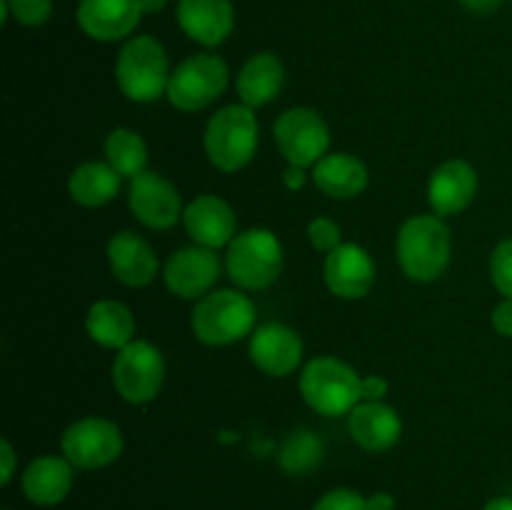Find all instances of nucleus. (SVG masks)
I'll list each match as a JSON object with an SVG mask.
<instances>
[{
	"label": "nucleus",
	"instance_id": "f257e3e1",
	"mask_svg": "<svg viewBox=\"0 0 512 510\" xmlns=\"http://www.w3.org/2000/svg\"><path fill=\"white\" fill-rule=\"evenodd\" d=\"M398 265L415 283H435L453 260V235L445 218L435 213L410 215L395 238Z\"/></svg>",
	"mask_w": 512,
	"mask_h": 510
},
{
	"label": "nucleus",
	"instance_id": "f03ea898",
	"mask_svg": "<svg viewBox=\"0 0 512 510\" xmlns=\"http://www.w3.org/2000/svg\"><path fill=\"white\" fill-rule=\"evenodd\" d=\"M190 328L203 345L225 348L253 335L258 328V308L240 288L210 290L195 300Z\"/></svg>",
	"mask_w": 512,
	"mask_h": 510
},
{
	"label": "nucleus",
	"instance_id": "7ed1b4c3",
	"mask_svg": "<svg viewBox=\"0 0 512 510\" xmlns=\"http://www.w3.org/2000/svg\"><path fill=\"white\" fill-rule=\"evenodd\" d=\"M260 125L253 108L243 103L225 105L210 115L203 148L210 165L220 173H238L258 153Z\"/></svg>",
	"mask_w": 512,
	"mask_h": 510
},
{
	"label": "nucleus",
	"instance_id": "20e7f679",
	"mask_svg": "<svg viewBox=\"0 0 512 510\" xmlns=\"http://www.w3.org/2000/svg\"><path fill=\"white\" fill-rule=\"evenodd\" d=\"M170 63L163 43L153 35H133L115 58V83L130 103H155L168 93Z\"/></svg>",
	"mask_w": 512,
	"mask_h": 510
},
{
	"label": "nucleus",
	"instance_id": "39448f33",
	"mask_svg": "<svg viewBox=\"0 0 512 510\" xmlns=\"http://www.w3.org/2000/svg\"><path fill=\"white\" fill-rule=\"evenodd\" d=\"M300 395L315 413L340 418L350 415V410L363 400V378L345 360L318 355L300 370Z\"/></svg>",
	"mask_w": 512,
	"mask_h": 510
},
{
	"label": "nucleus",
	"instance_id": "423d86ee",
	"mask_svg": "<svg viewBox=\"0 0 512 510\" xmlns=\"http://www.w3.org/2000/svg\"><path fill=\"white\" fill-rule=\"evenodd\" d=\"M225 273L240 290H265L280 278L285 250L278 235L268 228H248L225 248Z\"/></svg>",
	"mask_w": 512,
	"mask_h": 510
},
{
	"label": "nucleus",
	"instance_id": "0eeeda50",
	"mask_svg": "<svg viewBox=\"0 0 512 510\" xmlns=\"http://www.w3.org/2000/svg\"><path fill=\"white\" fill-rule=\"evenodd\" d=\"M228 85L230 68L220 55L195 53L175 65L165 98L180 113H200L213 105L228 90Z\"/></svg>",
	"mask_w": 512,
	"mask_h": 510
},
{
	"label": "nucleus",
	"instance_id": "6e6552de",
	"mask_svg": "<svg viewBox=\"0 0 512 510\" xmlns=\"http://www.w3.org/2000/svg\"><path fill=\"white\" fill-rule=\"evenodd\" d=\"M113 388L125 403L148 405L160 395L165 383V358L158 345L150 340L135 338L133 343L118 350L113 360Z\"/></svg>",
	"mask_w": 512,
	"mask_h": 510
},
{
	"label": "nucleus",
	"instance_id": "1a4fd4ad",
	"mask_svg": "<svg viewBox=\"0 0 512 510\" xmlns=\"http://www.w3.org/2000/svg\"><path fill=\"white\" fill-rule=\"evenodd\" d=\"M125 440L118 423L100 415H85L65 428L60 450L80 470L108 468L123 455Z\"/></svg>",
	"mask_w": 512,
	"mask_h": 510
},
{
	"label": "nucleus",
	"instance_id": "9d476101",
	"mask_svg": "<svg viewBox=\"0 0 512 510\" xmlns=\"http://www.w3.org/2000/svg\"><path fill=\"white\" fill-rule=\"evenodd\" d=\"M273 138L285 163L313 168L330 153V128L315 108L295 105L288 108L273 125Z\"/></svg>",
	"mask_w": 512,
	"mask_h": 510
},
{
	"label": "nucleus",
	"instance_id": "9b49d317",
	"mask_svg": "<svg viewBox=\"0 0 512 510\" xmlns=\"http://www.w3.org/2000/svg\"><path fill=\"white\" fill-rule=\"evenodd\" d=\"M128 205L135 220L150 230L175 228L185 213L178 188L155 170H145L130 180Z\"/></svg>",
	"mask_w": 512,
	"mask_h": 510
},
{
	"label": "nucleus",
	"instance_id": "f8f14e48",
	"mask_svg": "<svg viewBox=\"0 0 512 510\" xmlns=\"http://www.w3.org/2000/svg\"><path fill=\"white\" fill-rule=\"evenodd\" d=\"M220 255L218 250L203 248V245H185L170 253L163 265L165 288L180 300H200L215 290L213 285L220 278Z\"/></svg>",
	"mask_w": 512,
	"mask_h": 510
},
{
	"label": "nucleus",
	"instance_id": "ddd939ff",
	"mask_svg": "<svg viewBox=\"0 0 512 510\" xmlns=\"http://www.w3.org/2000/svg\"><path fill=\"white\" fill-rule=\"evenodd\" d=\"M248 353L260 373L270 375V378H285L300 368L305 345L298 330H293L290 325L263 323L250 335Z\"/></svg>",
	"mask_w": 512,
	"mask_h": 510
},
{
	"label": "nucleus",
	"instance_id": "4468645a",
	"mask_svg": "<svg viewBox=\"0 0 512 510\" xmlns=\"http://www.w3.org/2000/svg\"><path fill=\"white\" fill-rule=\"evenodd\" d=\"M325 288L340 300H360L375 285V260L363 245L340 243L333 253L325 255L323 265Z\"/></svg>",
	"mask_w": 512,
	"mask_h": 510
},
{
	"label": "nucleus",
	"instance_id": "2eb2a0df",
	"mask_svg": "<svg viewBox=\"0 0 512 510\" xmlns=\"http://www.w3.org/2000/svg\"><path fill=\"white\" fill-rule=\"evenodd\" d=\"M183 228L195 245L220 250L228 248L238 235V220L228 200L220 195L203 193L185 205Z\"/></svg>",
	"mask_w": 512,
	"mask_h": 510
},
{
	"label": "nucleus",
	"instance_id": "dca6fc26",
	"mask_svg": "<svg viewBox=\"0 0 512 510\" xmlns=\"http://www.w3.org/2000/svg\"><path fill=\"white\" fill-rule=\"evenodd\" d=\"M478 170L463 158H450L433 170L428 180V203L440 218L465 213L478 195Z\"/></svg>",
	"mask_w": 512,
	"mask_h": 510
},
{
	"label": "nucleus",
	"instance_id": "f3484780",
	"mask_svg": "<svg viewBox=\"0 0 512 510\" xmlns=\"http://www.w3.org/2000/svg\"><path fill=\"white\" fill-rule=\"evenodd\" d=\"M140 13L135 0H80L75 10L80 30L98 43L128 40L138 28Z\"/></svg>",
	"mask_w": 512,
	"mask_h": 510
},
{
	"label": "nucleus",
	"instance_id": "a211bd4d",
	"mask_svg": "<svg viewBox=\"0 0 512 510\" xmlns=\"http://www.w3.org/2000/svg\"><path fill=\"white\" fill-rule=\"evenodd\" d=\"M348 433L368 453H385L398 445L403 418L385 400H360L348 415Z\"/></svg>",
	"mask_w": 512,
	"mask_h": 510
},
{
	"label": "nucleus",
	"instance_id": "6ab92c4d",
	"mask_svg": "<svg viewBox=\"0 0 512 510\" xmlns=\"http://www.w3.org/2000/svg\"><path fill=\"white\" fill-rule=\"evenodd\" d=\"M108 265L113 278L125 288H145L160 270L153 245L133 230H120L108 240Z\"/></svg>",
	"mask_w": 512,
	"mask_h": 510
},
{
	"label": "nucleus",
	"instance_id": "aec40b11",
	"mask_svg": "<svg viewBox=\"0 0 512 510\" xmlns=\"http://www.w3.org/2000/svg\"><path fill=\"white\" fill-rule=\"evenodd\" d=\"M180 30L203 48H218L235 30V8L230 0H178Z\"/></svg>",
	"mask_w": 512,
	"mask_h": 510
},
{
	"label": "nucleus",
	"instance_id": "412c9836",
	"mask_svg": "<svg viewBox=\"0 0 512 510\" xmlns=\"http://www.w3.org/2000/svg\"><path fill=\"white\" fill-rule=\"evenodd\" d=\"M73 468L75 465L65 455H40L30 460L20 478L25 498L43 508L63 503L73 488Z\"/></svg>",
	"mask_w": 512,
	"mask_h": 510
},
{
	"label": "nucleus",
	"instance_id": "4be33fe9",
	"mask_svg": "<svg viewBox=\"0 0 512 510\" xmlns=\"http://www.w3.org/2000/svg\"><path fill=\"white\" fill-rule=\"evenodd\" d=\"M315 188L333 200H353L365 193L370 183L368 165L353 153H328L313 165Z\"/></svg>",
	"mask_w": 512,
	"mask_h": 510
},
{
	"label": "nucleus",
	"instance_id": "5701e85b",
	"mask_svg": "<svg viewBox=\"0 0 512 510\" xmlns=\"http://www.w3.org/2000/svg\"><path fill=\"white\" fill-rule=\"evenodd\" d=\"M285 85V65L275 53H255L240 68L235 78V90H238L240 103L258 110L263 105L273 103Z\"/></svg>",
	"mask_w": 512,
	"mask_h": 510
},
{
	"label": "nucleus",
	"instance_id": "b1692460",
	"mask_svg": "<svg viewBox=\"0 0 512 510\" xmlns=\"http://www.w3.org/2000/svg\"><path fill=\"white\" fill-rule=\"evenodd\" d=\"M135 315L125 303L113 298L95 300L85 313V333L105 350H123L135 340Z\"/></svg>",
	"mask_w": 512,
	"mask_h": 510
},
{
	"label": "nucleus",
	"instance_id": "393cba45",
	"mask_svg": "<svg viewBox=\"0 0 512 510\" xmlns=\"http://www.w3.org/2000/svg\"><path fill=\"white\" fill-rule=\"evenodd\" d=\"M120 175L108 160H88L80 163L68 178V193L73 203L83 208H103L115 200L120 190Z\"/></svg>",
	"mask_w": 512,
	"mask_h": 510
},
{
	"label": "nucleus",
	"instance_id": "a878e982",
	"mask_svg": "<svg viewBox=\"0 0 512 510\" xmlns=\"http://www.w3.org/2000/svg\"><path fill=\"white\" fill-rule=\"evenodd\" d=\"M105 160L115 168L120 178L133 180L135 175L148 170V143L138 130L115 128L105 135Z\"/></svg>",
	"mask_w": 512,
	"mask_h": 510
},
{
	"label": "nucleus",
	"instance_id": "bb28decb",
	"mask_svg": "<svg viewBox=\"0 0 512 510\" xmlns=\"http://www.w3.org/2000/svg\"><path fill=\"white\" fill-rule=\"evenodd\" d=\"M280 468L290 475H303L323 460V440L313 430H295L280 448Z\"/></svg>",
	"mask_w": 512,
	"mask_h": 510
},
{
	"label": "nucleus",
	"instance_id": "cd10ccee",
	"mask_svg": "<svg viewBox=\"0 0 512 510\" xmlns=\"http://www.w3.org/2000/svg\"><path fill=\"white\" fill-rule=\"evenodd\" d=\"M0 10H3V23L13 18L25 28H40L53 15V0H0Z\"/></svg>",
	"mask_w": 512,
	"mask_h": 510
},
{
	"label": "nucleus",
	"instance_id": "c85d7f7f",
	"mask_svg": "<svg viewBox=\"0 0 512 510\" xmlns=\"http://www.w3.org/2000/svg\"><path fill=\"white\" fill-rule=\"evenodd\" d=\"M490 280L503 298H512V238L495 245L490 255Z\"/></svg>",
	"mask_w": 512,
	"mask_h": 510
},
{
	"label": "nucleus",
	"instance_id": "c756f323",
	"mask_svg": "<svg viewBox=\"0 0 512 510\" xmlns=\"http://www.w3.org/2000/svg\"><path fill=\"white\" fill-rule=\"evenodd\" d=\"M308 240L318 253H333L340 243H343V228L340 223H335L333 218H325L318 215L308 223Z\"/></svg>",
	"mask_w": 512,
	"mask_h": 510
},
{
	"label": "nucleus",
	"instance_id": "7c9ffc66",
	"mask_svg": "<svg viewBox=\"0 0 512 510\" xmlns=\"http://www.w3.org/2000/svg\"><path fill=\"white\" fill-rule=\"evenodd\" d=\"M313 510H368V498L350 488H335L325 493Z\"/></svg>",
	"mask_w": 512,
	"mask_h": 510
},
{
	"label": "nucleus",
	"instance_id": "2f4dec72",
	"mask_svg": "<svg viewBox=\"0 0 512 510\" xmlns=\"http://www.w3.org/2000/svg\"><path fill=\"white\" fill-rule=\"evenodd\" d=\"M490 325L500 338H512V298H503L493 308L490 315Z\"/></svg>",
	"mask_w": 512,
	"mask_h": 510
},
{
	"label": "nucleus",
	"instance_id": "473e14b6",
	"mask_svg": "<svg viewBox=\"0 0 512 510\" xmlns=\"http://www.w3.org/2000/svg\"><path fill=\"white\" fill-rule=\"evenodd\" d=\"M390 383L383 375H363V400H385Z\"/></svg>",
	"mask_w": 512,
	"mask_h": 510
},
{
	"label": "nucleus",
	"instance_id": "72a5a7b5",
	"mask_svg": "<svg viewBox=\"0 0 512 510\" xmlns=\"http://www.w3.org/2000/svg\"><path fill=\"white\" fill-rule=\"evenodd\" d=\"M305 170L308 168H303V165H293V163L285 165L280 178H283V185L290 190V193H298V190L305 188V183H308V173H305Z\"/></svg>",
	"mask_w": 512,
	"mask_h": 510
},
{
	"label": "nucleus",
	"instance_id": "f704fd0d",
	"mask_svg": "<svg viewBox=\"0 0 512 510\" xmlns=\"http://www.w3.org/2000/svg\"><path fill=\"white\" fill-rule=\"evenodd\" d=\"M0 465H3V468H0V483L8 485L15 473V450L8 438L0 440Z\"/></svg>",
	"mask_w": 512,
	"mask_h": 510
},
{
	"label": "nucleus",
	"instance_id": "c9c22d12",
	"mask_svg": "<svg viewBox=\"0 0 512 510\" xmlns=\"http://www.w3.org/2000/svg\"><path fill=\"white\" fill-rule=\"evenodd\" d=\"M458 3L475 15H490L503 5V0H458Z\"/></svg>",
	"mask_w": 512,
	"mask_h": 510
},
{
	"label": "nucleus",
	"instance_id": "e433bc0d",
	"mask_svg": "<svg viewBox=\"0 0 512 510\" xmlns=\"http://www.w3.org/2000/svg\"><path fill=\"white\" fill-rule=\"evenodd\" d=\"M368 510H395V498L390 493H373L368 498Z\"/></svg>",
	"mask_w": 512,
	"mask_h": 510
},
{
	"label": "nucleus",
	"instance_id": "4c0bfd02",
	"mask_svg": "<svg viewBox=\"0 0 512 510\" xmlns=\"http://www.w3.org/2000/svg\"><path fill=\"white\" fill-rule=\"evenodd\" d=\"M135 3H138L140 13L143 15H155L168 5V0H135Z\"/></svg>",
	"mask_w": 512,
	"mask_h": 510
},
{
	"label": "nucleus",
	"instance_id": "58836bf2",
	"mask_svg": "<svg viewBox=\"0 0 512 510\" xmlns=\"http://www.w3.org/2000/svg\"><path fill=\"white\" fill-rule=\"evenodd\" d=\"M483 510H512V498H505V495H500V498H493L488 505H485Z\"/></svg>",
	"mask_w": 512,
	"mask_h": 510
}]
</instances>
